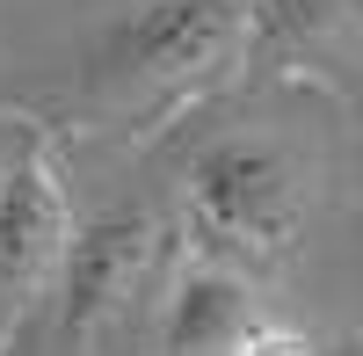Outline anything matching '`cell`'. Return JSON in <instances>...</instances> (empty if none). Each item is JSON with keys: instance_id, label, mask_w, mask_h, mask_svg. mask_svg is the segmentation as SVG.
Segmentation results:
<instances>
[{"instance_id": "cell-1", "label": "cell", "mask_w": 363, "mask_h": 356, "mask_svg": "<svg viewBox=\"0 0 363 356\" xmlns=\"http://www.w3.org/2000/svg\"><path fill=\"white\" fill-rule=\"evenodd\" d=\"M306 167L262 131H225L189 160V226L225 269L291 262L306 240Z\"/></svg>"}, {"instance_id": "cell-2", "label": "cell", "mask_w": 363, "mask_h": 356, "mask_svg": "<svg viewBox=\"0 0 363 356\" xmlns=\"http://www.w3.org/2000/svg\"><path fill=\"white\" fill-rule=\"evenodd\" d=\"M240 44H247V0H145L102 37L87 87L116 116H153L196 95Z\"/></svg>"}, {"instance_id": "cell-3", "label": "cell", "mask_w": 363, "mask_h": 356, "mask_svg": "<svg viewBox=\"0 0 363 356\" xmlns=\"http://www.w3.org/2000/svg\"><path fill=\"white\" fill-rule=\"evenodd\" d=\"M73 189L44 131H15L0 145V306H29L66 269L73 247Z\"/></svg>"}, {"instance_id": "cell-4", "label": "cell", "mask_w": 363, "mask_h": 356, "mask_svg": "<svg viewBox=\"0 0 363 356\" xmlns=\"http://www.w3.org/2000/svg\"><path fill=\"white\" fill-rule=\"evenodd\" d=\"M153 255H160V226L145 211H109L102 226L73 233L66 269H58V277H66V335H87L95 320H109L145 284Z\"/></svg>"}, {"instance_id": "cell-5", "label": "cell", "mask_w": 363, "mask_h": 356, "mask_svg": "<svg viewBox=\"0 0 363 356\" xmlns=\"http://www.w3.org/2000/svg\"><path fill=\"white\" fill-rule=\"evenodd\" d=\"M247 320H255L247 277L225 269V262H196V269L174 284V299H167L160 349H167V356H225Z\"/></svg>"}, {"instance_id": "cell-6", "label": "cell", "mask_w": 363, "mask_h": 356, "mask_svg": "<svg viewBox=\"0 0 363 356\" xmlns=\"http://www.w3.org/2000/svg\"><path fill=\"white\" fill-rule=\"evenodd\" d=\"M356 15V0H247V44L262 51H320Z\"/></svg>"}, {"instance_id": "cell-7", "label": "cell", "mask_w": 363, "mask_h": 356, "mask_svg": "<svg viewBox=\"0 0 363 356\" xmlns=\"http://www.w3.org/2000/svg\"><path fill=\"white\" fill-rule=\"evenodd\" d=\"M225 356H313V342L298 335V328H284V320H269V313H255L247 328H240V342H233Z\"/></svg>"}]
</instances>
